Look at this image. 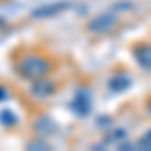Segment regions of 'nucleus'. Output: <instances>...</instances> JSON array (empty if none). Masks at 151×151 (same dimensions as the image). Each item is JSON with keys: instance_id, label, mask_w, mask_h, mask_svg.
<instances>
[{"instance_id": "f257e3e1", "label": "nucleus", "mask_w": 151, "mask_h": 151, "mask_svg": "<svg viewBox=\"0 0 151 151\" xmlns=\"http://www.w3.org/2000/svg\"><path fill=\"white\" fill-rule=\"evenodd\" d=\"M48 65L47 60L42 57H26L24 60H20V65H18V70H20V75L26 77V79H30V81H35V79H40V77H45L48 73Z\"/></svg>"}, {"instance_id": "f03ea898", "label": "nucleus", "mask_w": 151, "mask_h": 151, "mask_svg": "<svg viewBox=\"0 0 151 151\" xmlns=\"http://www.w3.org/2000/svg\"><path fill=\"white\" fill-rule=\"evenodd\" d=\"M115 24H117V16H115V14H113V12H103V14L95 16L93 20L89 22V30H91V32H97V35H101V32L111 30Z\"/></svg>"}, {"instance_id": "7ed1b4c3", "label": "nucleus", "mask_w": 151, "mask_h": 151, "mask_svg": "<svg viewBox=\"0 0 151 151\" xmlns=\"http://www.w3.org/2000/svg\"><path fill=\"white\" fill-rule=\"evenodd\" d=\"M133 55H135V60L139 63L143 69L151 70V45H139V47H135Z\"/></svg>"}, {"instance_id": "20e7f679", "label": "nucleus", "mask_w": 151, "mask_h": 151, "mask_svg": "<svg viewBox=\"0 0 151 151\" xmlns=\"http://www.w3.org/2000/svg\"><path fill=\"white\" fill-rule=\"evenodd\" d=\"M32 91H35V95L47 97V95H50L55 91V85H52V83H36L35 87H32Z\"/></svg>"}, {"instance_id": "39448f33", "label": "nucleus", "mask_w": 151, "mask_h": 151, "mask_svg": "<svg viewBox=\"0 0 151 151\" xmlns=\"http://www.w3.org/2000/svg\"><path fill=\"white\" fill-rule=\"evenodd\" d=\"M129 83H131V79H127V77H117L115 81H111V89H115V91H121V89H125Z\"/></svg>"}, {"instance_id": "423d86ee", "label": "nucleus", "mask_w": 151, "mask_h": 151, "mask_svg": "<svg viewBox=\"0 0 151 151\" xmlns=\"http://www.w3.org/2000/svg\"><path fill=\"white\" fill-rule=\"evenodd\" d=\"M63 8H67V4H63V2H58V6H55V8H45V10H36L35 16H42V14H57V12H60Z\"/></svg>"}, {"instance_id": "0eeeda50", "label": "nucleus", "mask_w": 151, "mask_h": 151, "mask_svg": "<svg viewBox=\"0 0 151 151\" xmlns=\"http://www.w3.org/2000/svg\"><path fill=\"white\" fill-rule=\"evenodd\" d=\"M4 97H6V91H4V89L0 87V99H4Z\"/></svg>"}, {"instance_id": "6e6552de", "label": "nucleus", "mask_w": 151, "mask_h": 151, "mask_svg": "<svg viewBox=\"0 0 151 151\" xmlns=\"http://www.w3.org/2000/svg\"><path fill=\"white\" fill-rule=\"evenodd\" d=\"M147 139H151V131H149V135H147Z\"/></svg>"}, {"instance_id": "1a4fd4ad", "label": "nucleus", "mask_w": 151, "mask_h": 151, "mask_svg": "<svg viewBox=\"0 0 151 151\" xmlns=\"http://www.w3.org/2000/svg\"><path fill=\"white\" fill-rule=\"evenodd\" d=\"M149 113H151V101H149Z\"/></svg>"}]
</instances>
